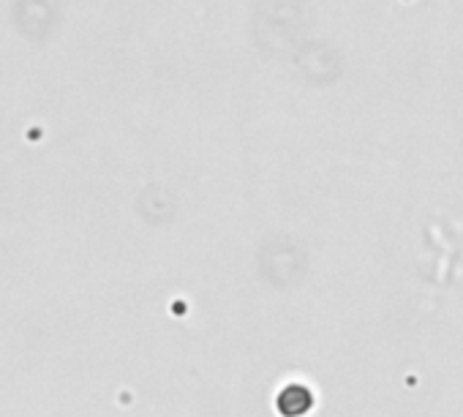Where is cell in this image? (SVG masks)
<instances>
[{
    "label": "cell",
    "mask_w": 463,
    "mask_h": 417,
    "mask_svg": "<svg viewBox=\"0 0 463 417\" xmlns=\"http://www.w3.org/2000/svg\"><path fill=\"white\" fill-rule=\"evenodd\" d=\"M314 409V390L303 382H289L276 395V412L281 417H306Z\"/></svg>",
    "instance_id": "obj_1"
}]
</instances>
